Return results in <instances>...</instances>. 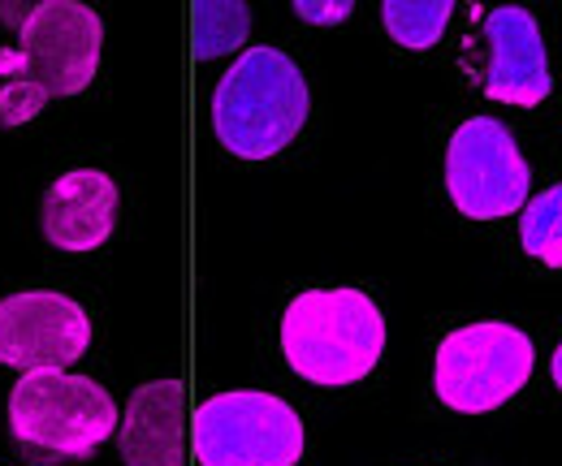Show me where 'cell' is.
Here are the masks:
<instances>
[{
  "label": "cell",
  "mask_w": 562,
  "mask_h": 466,
  "mask_svg": "<svg viewBox=\"0 0 562 466\" xmlns=\"http://www.w3.org/2000/svg\"><path fill=\"white\" fill-rule=\"evenodd\" d=\"M519 242L532 260H541L546 268H562V182L524 203Z\"/></svg>",
  "instance_id": "14"
},
{
  "label": "cell",
  "mask_w": 562,
  "mask_h": 466,
  "mask_svg": "<svg viewBox=\"0 0 562 466\" xmlns=\"http://www.w3.org/2000/svg\"><path fill=\"white\" fill-rule=\"evenodd\" d=\"M312 113L303 69L281 48H247L212 91V130L238 160H273Z\"/></svg>",
  "instance_id": "2"
},
{
  "label": "cell",
  "mask_w": 562,
  "mask_h": 466,
  "mask_svg": "<svg viewBox=\"0 0 562 466\" xmlns=\"http://www.w3.org/2000/svg\"><path fill=\"white\" fill-rule=\"evenodd\" d=\"M9 432L57 458H91L117 432V401L91 376L35 367L9 394Z\"/></svg>",
  "instance_id": "4"
},
{
  "label": "cell",
  "mask_w": 562,
  "mask_h": 466,
  "mask_svg": "<svg viewBox=\"0 0 562 466\" xmlns=\"http://www.w3.org/2000/svg\"><path fill=\"white\" fill-rule=\"evenodd\" d=\"M294 13L303 22H316V26H338L355 13L351 0H334V4H321V0H294Z\"/></svg>",
  "instance_id": "15"
},
{
  "label": "cell",
  "mask_w": 562,
  "mask_h": 466,
  "mask_svg": "<svg viewBox=\"0 0 562 466\" xmlns=\"http://www.w3.org/2000/svg\"><path fill=\"white\" fill-rule=\"evenodd\" d=\"M126 466H187L182 445V385L151 380L139 385L117 423Z\"/></svg>",
  "instance_id": "11"
},
{
  "label": "cell",
  "mask_w": 562,
  "mask_h": 466,
  "mask_svg": "<svg viewBox=\"0 0 562 466\" xmlns=\"http://www.w3.org/2000/svg\"><path fill=\"white\" fill-rule=\"evenodd\" d=\"M554 385L562 389V345L554 350Z\"/></svg>",
  "instance_id": "16"
},
{
  "label": "cell",
  "mask_w": 562,
  "mask_h": 466,
  "mask_svg": "<svg viewBox=\"0 0 562 466\" xmlns=\"http://www.w3.org/2000/svg\"><path fill=\"white\" fill-rule=\"evenodd\" d=\"M91 345V320L70 294L26 289L0 298V363L4 367H61L78 363Z\"/></svg>",
  "instance_id": "8"
},
{
  "label": "cell",
  "mask_w": 562,
  "mask_h": 466,
  "mask_svg": "<svg viewBox=\"0 0 562 466\" xmlns=\"http://www.w3.org/2000/svg\"><path fill=\"white\" fill-rule=\"evenodd\" d=\"M117 225V182L104 169L61 173L40 203V229L57 251L87 255L109 242Z\"/></svg>",
  "instance_id": "10"
},
{
  "label": "cell",
  "mask_w": 562,
  "mask_h": 466,
  "mask_svg": "<svg viewBox=\"0 0 562 466\" xmlns=\"http://www.w3.org/2000/svg\"><path fill=\"white\" fill-rule=\"evenodd\" d=\"M532 337L502 320L463 325L441 337L432 359V389L459 414H485L515 398L532 376Z\"/></svg>",
  "instance_id": "5"
},
{
  "label": "cell",
  "mask_w": 562,
  "mask_h": 466,
  "mask_svg": "<svg viewBox=\"0 0 562 466\" xmlns=\"http://www.w3.org/2000/svg\"><path fill=\"white\" fill-rule=\"evenodd\" d=\"M281 354L312 385H355L385 354V316L363 289H307L281 316Z\"/></svg>",
  "instance_id": "3"
},
{
  "label": "cell",
  "mask_w": 562,
  "mask_h": 466,
  "mask_svg": "<svg viewBox=\"0 0 562 466\" xmlns=\"http://www.w3.org/2000/svg\"><path fill=\"white\" fill-rule=\"evenodd\" d=\"M191 13H195V57L200 61L243 48V39L251 31V9L243 0H200Z\"/></svg>",
  "instance_id": "13"
},
{
  "label": "cell",
  "mask_w": 562,
  "mask_h": 466,
  "mask_svg": "<svg viewBox=\"0 0 562 466\" xmlns=\"http://www.w3.org/2000/svg\"><path fill=\"white\" fill-rule=\"evenodd\" d=\"M307 432L294 406L260 389L216 394L195 410V454L204 466H294Z\"/></svg>",
  "instance_id": "6"
},
{
  "label": "cell",
  "mask_w": 562,
  "mask_h": 466,
  "mask_svg": "<svg viewBox=\"0 0 562 466\" xmlns=\"http://www.w3.org/2000/svg\"><path fill=\"white\" fill-rule=\"evenodd\" d=\"M104 53V22L91 4L44 0L26 13L18 48L0 53V126H26L48 100L91 87Z\"/></svg>",
  "instance_id": "1"
},
{
  "label": "cell",
  "mask_w": 562,
  "mask_h": 466,
  "mask_svg": "<svg viewBox=\"0 0 562 466\" xmlns=\"http://www.w3.org/2000/svg\"><path fill=\"white\" fill-rule=\"evenodd\" d=\"M485 44H490V66H485V95L497 104L515 109H537L554 78H550V57L541 26L528 9L502 4L485 18Z\"/></svg>",
  "instance_id": "9"
},
{
  "label": "cell",
  "mask_w": 562,
  "mask_h": 466,
  "mask_svg": "<svg viewBox=\"0 0 562 466\" xmlns=\"http://www.w3.org/2000/svg\"><path fill=\"white\" fill-rule=\"evenodd\" d=\"M528 160L515 134L493 117H468L446 147V191L468 220H502L528 203Z\"/></svg>",
  "instance_id": "7"
},
{
  "label": "cell",
  "mask_w": 562,
  "mask_h": 466,
  "mask_svg": "<svg viewBox=\"0 0 562 466\" xmlns=\"http://www.w3.org/2000/svg\"><path fill=\"white\" fill-rule=\"evenodd\" d=\"M450 13H454L450 0H385L381 4V18H385L390 39L403 44V48H412V53L432 48L446 35Z\"/></svg>",
  "instance_id": "12"
}]
</instances>
